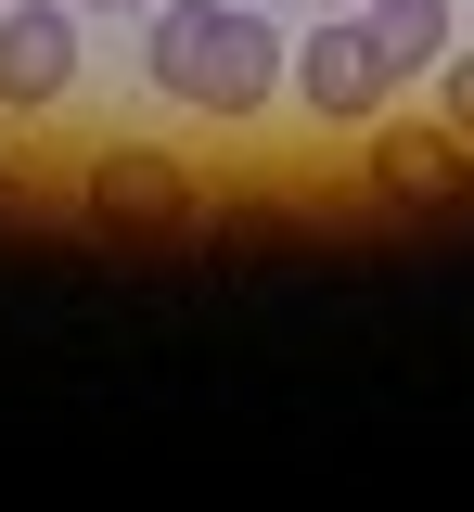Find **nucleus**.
Returning <instances> with one entry per match:
<instances>
[{"mask_svg":"<svg viewBox=\"0 0 474 512\" xmlns=\"http://www.w3.org/2000/svg\"><path fill=\"white\" fill-rule=\"evenodd\" d=\"M77 13H154V0H77Z\"/></svg>","mask_w":474,"mask_h":512,"instance_id":"1a4fd4ad","label":"nucleus"},{"mask_svg":"<svg viewBox=\"0 0 474 512\" xmlns=\"http://www.w3.org/2000/svg\"><path fill=\"white\" fill-rule=\"evenodd\" d=\"M359 26H372V52H385V77H436L449 64V0H359Z\"/></svg>","mask_w":474,"mask_h":512,"instance_id":"423d86ee","label":"nucleus"},{"mask_svg":"<svg viewBox=\"0 0 474 512\" xmlns=\"http://www.w3.org/2000/svg\"><path fill=\"white\" fill-rule=\"evenodd\" d=\"M77 205L103 231H205V180L180 154H154V141H103L90 180H77Z\"/></svg>","mask_w":474,"mask_h":512,"instance_id":"f03ea898","label":"nucleus"},{"mask_svg":"<svg viewBox=\"0 0 474 512\" xmlns=\"http://www.w3.org/2000/svg\"><path fill=\"white\" fill-rule=\"evenodd\" d=\"M436 103H449V116H436V128H449V141H462V154H474V52H449V64H436Z\"/></svg>","mask_w":474,"mask_h":512,"instance_id":"0eeeda50","label":"nucleus"},{"mask_svg":"<svg viewBox=\"0 0 474 512\" xmlns=\"http://www.w3.org/2000/svg\"><path fill=\"white\" fill-rule=\"evenodd\" d=\"M462 180H474V154L449 141V128H410V116H372V192H385V205H449Z\"/></svg>","mask_w":474,"mask_h":512,"instance_id":"39448f33","label":"nucleus"},{"mask_svg":"<svg viewBox=\"0 0 474 512\" xmlns=\"http://www.w3.org/2000/svg\"><path fill=\"white\" fill-rule=\"evenodd\" d=\"M77 0H0V116H52L77 90Z\"/></svg>","mask_w":474,"mask_h":512,"instance_id":"20e7f679","label":"nucleus"},{"mask_svg":"<svg viewBox=\"0 0 474 512\" xmlns=\"http://www.w3.org/2000/svg\"><path fill=\"white\" fill-rule=\"evenodd\" d=\"M321 13H359V0H321Z\"/></svg>","mask_w":474,"mask_h":512,"instance_id":"9d476101","label":"nucleus"},{"mask_svg":"<svg viewBox=\"0 0 474 512\" xmlns=\"http://www.w3.org/2000/svg\"><path fill=\"white\" fill-rule=\"evenodd\" d=\"M141 64H154V90L205 128H244L282 103V39L257 0H154L141 13Z\"/></svg>","mask_w":474,"mask_h":512,"instance_id":"f257e3e1","label":"nucleus"},{"mask_svg":"<svg viewBox=\"0 0 474 512\" xmlns=\"http://www.w3.org/2000/svg\"><path fill=\"white\" fill-rule=\"evenodd\" d=\"M282 90H308V116H321V128H372L385 103H398V77H385V52H372L359 13H321L308 52H282Z\"/></svg>","mask_w":474,"mask_h":512,"instance_id":"7ed1b4c3","label":"nucleus"},{"mask_svg":"<svg viewBox=\"0 0 474 512\" xmlns=\"http://www.w3.org/2000/svg\"><path fill=\"white\" fill-rule=\"evenodd\" d=\"M13 205H26V180H13V154H0V218H13Z\"/></svg>","mask_w":474,"mask_h":512,"instance_id":"6e6552de","label":"nucleus"}]
</instances>
